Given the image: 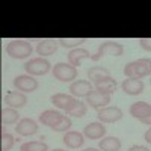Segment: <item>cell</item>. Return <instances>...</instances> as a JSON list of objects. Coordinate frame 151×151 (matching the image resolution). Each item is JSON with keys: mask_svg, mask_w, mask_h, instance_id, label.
<instances>
[{"mask_svg": "<svg viewBox=\"0 0 151 151\" xmlns=\"http://www.w3.org/2000/svg\"><path fill=\"white\" fill-rule=\"evenodd\" d=\"M124 74L127 79H142L151 74V59L142 58L133 60L124 67Z\"/></svg>", "mask_w": 151, "mask_h": 151, "instance_id": "cell-1", "label": "cell"}, {"mask_svg": "<svg viewBox=\"0 0 151 151\" xmlns=\"http://www.w3.org/2000/svg\"><path fill=\"white\" fill-rule=\"evenodd\" d=\"M33 48L27 40H12L6 45V53L14 59H26L32 55Z\"/></svg>", "mask_w": 151, "mask_h": 151, "instance_id": "cell-2", "label": "cell"}, {"mask_svg": "<svg viewBox=\"0 0 151 151\" xmlns=\"http://www.w3.org/2000/svg\"><path fill=\"white\" fill-rule=\"evenodd\" d=\"M55 79H58L59 82H73L76 77H77V68L73 67L71 64H67V62H59L56 64L52 70Z\"/></svg>", "mask_w": 151, "mask_h": 151, "instance_id": "cell-3", "label": "cell"}, {"mask_svg": "<svg viewBox=\"0 0 151 151\" xmlns=\"http://www.w3.org/2000/svg\"><path fill=\"white\" fill-rule=\"evenodd\" d=\"M50 62L44 58H33L24 64V70L29 76H44L50 71Z\"/></svg>", "mask_w": 151, "mask_h": 151, "instance_id": "cell-4", "label": "cell"}, {"mask_svg": "<svg viewBox=\"0 0 151 151\" xmlns=\"http://www.w3.org/2000/svg\"><path fill=\"white\" fill-rule=\"evenodd\" d=\"M122 53H124L122 44L115 42V41H106L103 44H100L98 52L95 55H92L91 60H98V59H101L103 56H121Z\"/></svg>", "mask_w": 151, "mask_h": 151, "instance_id": "cell-5", "label": "cell"}, {"mask_svg": "<svg viewBox=\"0 0 151 151\" xmlns=\"http://www.w3.org/2000/svg\"><path fill=\"white\" fill-rule=\"evenodd\" d=\"M97 118L103 124L116 122L122 118V110L119 107H103V109L97 110Z\"/></svg>", "mask_w": 151, "mask_h": 151, "instance_id": "cell-6", "label": "cell"}, {"mask_svg": "<svg viewBox=\"0 0 151 151\" xmlns=\"http://www.w3.org/2000/svg\"><path fill=\"white\" fill-rule=\"evenodd\" d=\"M14 86H15V89L21 92H33L38 89L40 83H38L36 79H33L32 76L27 74V76H17L14 79Z\"/></svg>", "mask_w": 151, "mask_h": 151, "instance_id": "cell-7", "label": "cell"}, {"mask_svg": "<svg viewBox=\"0 0 151 151\" xmlns=\"http://www.w3.org/2000/svg\"><path fill=\"white\" fill-rule=\"evenodd\" d=\"M91 107L100 110V109H103V107H107V104L110 103V95L107 94H103V92H100V91H92L89 95L86 97V101Z\"/></svg>", "mask_w": 151, "mask_h": 151, "instance_id": "cell-8", "label": "cell"}, {"mask_svg": "<svg viewBox=\"0 0 151 151\" xmlns=\"http://www.w3.org/2000/svg\"><path fill=\"white\" fill-rule=\"evenodd\" d=\"M64 118H65V115H62L59 110L48 109V110H44L38 119H40L41 124L47 125V127H50V129H53V127H56V125H58L62 119H64Z\"/></svg>", "mask_w": 151, "mask_h": 151, "instance_id": "cell-9", "label": "cell"}, {"mask_svg": "<svg viewBox=\"0 0 151 151\" xmlns=\"http://www.w3.org/2000/svg\"><path fill=\"white\" fill-rule=\"evenodd\" d=\"M92 85L91 82H88V80H76L70 85V92L73 97H88L91 92H92Z\"/></svg>", "mask_w": 151, "mask_h": 151, "instance_id": "cell-10", "label": "cell"}, {"mask_svg": "<svg viewBox=\"0 0 151 151\" xmlns=\"http://www.w3.org/2000/svg\"><path fill=\"white\" fill-rule=\"evenodd\" d=\"M83 134L88 137V139H91V141L101 139V137L106 134V127L103 125V122H89L85 127Z\"/></svg>", "mask_w": 151, "mask_h": 151, "instance_id": "cell-11", "label": "cell"}, {"mask_svg": "<svg viewBox=\"0 0 151 151\" xmlns=\"http://www.w3.org/2000/svg\"><path fill=\"white\" fill-rule=\"evenodd\" d=\"M58 45H59L58 40H41L36 45V53L40 55V58L55 55L58 50Z\"/></svg>", "mask_w": 151, "mask_h": 151, "instance_id": "cell-12", "label": "cell"}, {"mask_svg": "<svg viewBox=\"0 0 151 151\" xmlns=\"http://www.w3.org/2000/svg\"><path fill=\"white\" fill-rule=\"evenodd\" d=\"M122 91L129 95H139L144 92V82L141 79H125L121 85Z\"/></svg>", "mask_w": 151, "mask_h": 151, "instance_id": "cell-13", "label": "cell"}, {"mask_svg": "<svg viewBox=\"0 0 151 151\" xmlns=\"http://www.w3.org/2000/svg\"><path fill=\"white\" fill-rule=\"evenodd\" d=\"M15 132L20 134V136H30V134H35L38 132V124L30 119V118H23L18 121L17 127H15Z\"/></svg>", "mask_w": 151, "mask_h": 151, "instance_id": "cell-14", "label": "cell"}, {"mask_svg": "<svg viewBox=\"0 0 151 151\" xmlns=\"http://www.w3.org/2000/svg\"><path fill=\"white\" fill-rule=\"evenodd\" d=\"M150 113H151V104H148L147 101H137L130 106V115L139 121L145 119Z\"/></svg>", "mask_w": 151, "mask_h": 151, "instance_id": "cell-15", "label": "cell"}, {"mask_svg": "<svg viewBox=\"0 0 151 151\" xmlns=\"http://www.w3.org/2000/svg\"><path fill=\"white\" fill-rule=\"evenodd\" d=\"M5 103H6V106H8V107H12V109L23 107L24 104L27 103V97L24 95L23 92L12 91V92H9V94L5 97Z\"/></svg>", "mask_w": 151, "mask_h": 151, "instance_id": "cell-16", "label": "cell"}, {"mask_svg": "<svg viewBox=\"0 0 151 151\" xmlns=\"http://www.w3.org/2000/svg\"><path fill=\"white\" fill-rule=\"evenodd\" d=\"M83 59H92V55L86 48H73L68 53V64L73 67H79Z\"/></svg>", "mask_w": 151, "mask_h": 151, "instance_id": "cell-17", "label": "cell"}, {"mask_svg": "<svg viewBox=\"0 0 151 151\" xmlns=\"http://www.w3.org/2000/svg\"><path fill=\"white\" fill-rule=\"evenodd\" d=\"M64 139V144L71 148V150H76V148H80L83 144H85V137L82 133L79 132H67L65 136L62 137Z\"/></svg>", "mask_w": 151, "mask_h": 151, "instance_id": "cell-18", "label": "cell"}, {"mask_svg": "<svg viewBox=\"0 0 151 151\" xmlns=\"http://www.w3.org/2000/svg\"><path fill=\"white\" fill-rule=\"evenodd\" d=\"M95 89L103 92V94H107V95H112L113 92L116 91V82L113 80L110 76H107V77H103L95 82Z\"/></svg>", "mask_w": 151, "mask_h": 151, "instance_id": "cell-19", "label": "cell"}, {"mask_svg": "<svg viewBox=\"0 0 151 151\" xmlns=\"http://www.w3.org/2000/svg\"><path fill=\"white\" fill-rule=\"evenodd\" d=\"M52 103L56 106V107H59V109H64V110H67L74 101H76V98L73 97V95H68V94H64V92H58V94H55V95H52Z\"/></svg>", "mask_w": 151, "mask_h": 151, "instance_id": "cell-20", "label": "cell"}, {"mask_svg": "<svg viewBox=\"0 0 151 151\" xmlns=\"http://www.w3.org/2000/svg\"><path fill=\"white\" fill-rule=\"evenodd\" d=\"M98 148L101 151H119L121 150V141L115 136H107L103 137L98 144Z\"/></svg>", "mask_w": 151, "mask_h": 151, "instance_id": "cell-21", "label": "cell"}, {"mask_svg": "<svg viewBox=\"0 0 151 151\" xmlns=\"http://www.w3.org/2000/svg\"><path fill=\"white\" fill-rule=\"evenodd\" d=\"M86 110H88V106H86V103H83V101H80V100H77L76 98V101L65 110L68 115H71V116H76V118H82V116H85L86 115Z\"/></svg>", "mask_w": 151, "mask_h": 151, "instance_id": "cell-22", "label": "cell"}, {"mask_svg": "<svg viewBox=\"0 0 151 151\" xmlns=\"http://www.w3.org/2000/svg\"><path fill=\"white\" fill-rule=\"evenodd\" d=\"M20 115L15 109L12 107H5L2 110V124L3 125H11V124H15L18 121Z\"/></svg>", "mask_w": 151, "mask_h": 151, "instance_id": "cell-23", "label": "cell"}, {"mask_svg": "<svg viewBox=\"0 0 151 151\" xmlns=\"http://www.w3.org/2000/svg\"><path fill=\"white\" fill-rule=\"evenodd\" d=\"M107 76H110V73L107 68H103V67H92L88 70V79H91L94 83L103 77H107Z\"/></svg>", "mask_w": 151, "mask_h": 151, "instance_id": "cell-24", "label": "cell"}, {"mask_svg": "<svg viewBox=\"0 0 151 151\" xmlns=\"http://www.w3.org/2000/svg\"><path fill=\"white\" fill-rule=\"evenodd\" d=\"M48 147L42 141H32V142H24L20 147V151H47Z\"/></svg>", "mask_w": 151, "mask_h": 151, "instance_id": "cell-25", "label": "cell"}, {"mask_svg": "<svg viewBox=\"0 0 151 151\" xmlns=\"http://www.w3.org/2000/svg\"><path fill=\"white\" fill-rule=\"evenodd\" d=\"M59 44L62 47H65V48H73V47H77L83 42H86L85 38H60V40H58Z\"/></svg>", "mask_w": 151, "mask_h": 151, "instance_id": "cell-26", "label": "cell"}, {"mask_svg": "<svg viewBox=\"0 0 151 151\" xmlns=\"http://www.w3.org/2000/svg\"><path fill=\"white\" fill-rule=\"evenodd\" d=\"M15 144L14 136L9 133H2V151H9Z\"/></svg>", "mask_w": 151, "mask_h": 151, "instance_id": "cell-27", "label": "cell"}, {"mask_svg": "<svg viewBox=\"0 0 151 151\" xmlns=\"http://www.w3.org/2000/svg\"><path fill=\"white\" fill-rule=\"evenodd\" d=\"M70 127H71V119L68 118V116H65L64 119H62L56 127H53L52 130H55V132H67V130H70Z\"/></svg>", "mask_w": 151, "mask_h": 151, "instance_id": "cell-28", "label": "cell"}, {"mask_svg": "<svg viewBox=\"0 0 151 151\" xmlns=\"http://www.w3.org/2000/svg\"><path fill=\"white\" fill-rule=\"evenodd\" d=\"M139 44L144 50H147V52H151V38H141L139 40Z\"/></svg>", "mask_w": 151, "mask_h": 151, "instance_id": "cell-29", "label": "cell"}, {"mask_svg": "<svg viewBox=\"0 0 151 151\" xmlns=\"http://www.w3.org/2000/svg\"><path fill=\"white\" fill-rule=\"evenodd\" d=\"M129 151H150L147 147H144V145H133Z\"/></svg>", "mask_w": 151, "mask_h": 151, "instance_id": "cell-30", "label": "cell"}, {"mask_svg": "<svg viewBox=\"0 0 151 151\" xmlns=\"http://www.w3.org/2000/svg\"><path fill=\"white\" fill-rule=\"evenodd\" d=\"M144 139H145L148 144H151V127L145 132V134H144Z\"/></svg>", "mask_w": 151, "mask_h": 151, "instance_id": "cell-31", "label": "cell"}, {"mask_svg": "<svg viewBox=\"0 0 151 151\" xmlns=\"http://www.w3.org/2000/svg\"><path fill=\"white\" fill-rule=\"evenodd\" d=\"M141 122H142V124H147V125H151V113H150V115H148L145 119H142Z\"/></svg>", "mask_w": 151, "mask_h": 151, "instance_id": "cell-32", "label": "cell"}, {"mask_svg": "<svg viewBox=\"0 0 151 151\" xmlns=\"http://www.w3.org/2000/svg\"><path fill=\"white\" fill-rule=\"evenodd\" d=\"M83 151H100V150H97V148H86V150H83Z\"/></svg>", "mask_w": 151, "mask_h": 151, "instance_id": "cell-33", "label": "cell"}, {"mask_svg": "<svg viewBox=\"0 0 151 151\" xmlns=\"http://www.w3.org/2000/svg\"><path fill=\"white\" fill-rule=\"evenodd\" d=\"M53 151H65V150H53Z\"/></svg>", "mask_w": 151, "mask_h": 151, "instance_id": "cell-34", "label": "cell"}, {"mask_svg": "<svg viewBox=\"0 0 151 151\" xmlns=\"http://www.w3.org/2000/svg\"><path fill=\"white\" fill-rule=\"evenodd\" d=\"M150 83H151V79H150Z\"/></svg>", "mask_w": 151, "mask_h": 151, "instance_id": "cell-35", "label": "cell"}]
</instances>
